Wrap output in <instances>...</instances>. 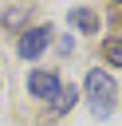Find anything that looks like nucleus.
Segmentation results:
<instances>
[{"label":"nucleus","instance_id":"nucleus-1","mask_svg":"<svg viewBox=\"0 0 122 126\" xmlns=\"http://www.w3.org/2000/svg\"><path fill=\"white\" fill-rule=\"evenodd\" d=\"M87 98H91V114H94V118H106V114H114L118 83H114L106 71H91V75H87Z\"/></svg>","mask_w":122,"mask_h":126},{"label":"nucleus","instance_id":"nucleus-2","mask_svg":"<svg viewBox=\"0 0 122 126\" xmlns=\"http://www.w3.org/2000/svg\"><path fill=\"white\" fill-rule=\"evenodd\" d=\"M51 43V28L43 24V28H28L20 39H16V55L20 59H35V55H43V47Z\"/></svg>","mask_w":122,"mask_h":126},{"label":"nucleus","instance_id":"nucleus-3","mask_svg":"<svg viewBox=\"0 0 122 126\" xmlns=\"http://www.w3.org/2000/svg\"><path fill=\"white\" fill-rule=\"evenodd\" d=\"M28 91H31L35 98H47V102H51V98L59 94V75H55V71H31V75H28Z\"/></svg>","mask_w":122,"mask_h":126},{"label":"nucleus","instance_id":"nucleus-4","mask_svg":"<svg viewBox=\"0 0 122 126\" xmlns=\"http://www.w3.org/2000/svg\"><path fill=\"white\" fill-rule=\"evenodd\" d=\"M75 98H79V91H75V87H59V94L51 98V110H47V114H51V118H63V114L75 106Z\"/></svg>","mask_w":122,"mask_h":126},{"label":"nucleus","instance_id":"nucleus-5","mask_svg":"<svg viewBox=\"0 0 122 126\" xmlns=\"http://www.w3.org/2000/svg\"><path fill=\"white\" fill-rule=\"evenodd\" d=\"M71 24H75L79 32H98V16H94L91 8H75V12H71Z\"/></svg>","mask_w":122,"mask_h":126},{"label":"nucleus","instance_id":"nucleus-6","mask_svg":"<svg viewBox=\"0 0 122 126\" xmlns=\"http://www.w3.org/2000/svg\"><path fill=\"white\" fill-rule=\"evenodd\" d=\"M24 16H28V8H8V12H4V28H20Z\"/></svg>","mask_w":122,"mask_h":126},{"label":"nucleus","instance_id":"nucleus-7","mask_svg":"<svg viewBox=\"0 0 122 126\" xmlns=\"http://www.w3.org/2000/svg\"><path fill=\"white\" fill-rule=\"evenodd\" d=\"M106 63L122 67V39H110V43H106Z\"/></svg>","mask_w":122,"mask_h":126},{"label":"nucleus","instance_id":"nucleus-8","mask_svg":"<svg viewBox=\"0 0 122 126\" xmlns=\"http://www.w3.org/2000/svg\"><path fill=\"white\" fill-rule=\"evenodd\" d=\"M118 4H122V0H118Z\"/></svg>","mask_w":122,"mask_h":126}]
</instances>
